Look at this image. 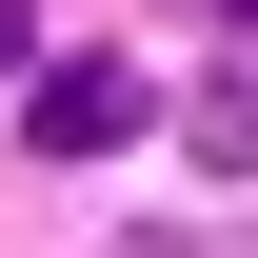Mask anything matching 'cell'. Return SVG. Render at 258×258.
<instances>
[{
    "mask_svg": "<svg viewBox=\"0 0 258 258\" xmlns=\"http://www.w3.org/2000/svg\"><path fill=\"white\" fill-rule=\"evenodd\" d=\"M139 119H159L139 60H20V139H40V159H119Z\"/></svg>",
    "mask_w": 258,
    "mask_h": 258,
    "instance_id": "1",
    "label": "cell"
},
{
    "mask_svg": "<svg viewBox=\"0 0 258 258\" xmlns=\"http://www.w3.org/2000/svg\"><path fill=\"white\" fill-rule=\"evenodd\" d=\"M20 60H40V20H20V0H0V80H20Z\"/></svg>",
    "mask_w": 258,
    "mask_h": 258,
    "instance_id": "2",
    "label": "cell"
},
{
    "mask_svg": "<svg viewBox=\"0 0 258 258\" xmlns=\"http://www.w3.org/2000/svg\"><path fill=\"white\" fill-rule=\"evenodd\" d=\"M238 20H258V0H238Z\"/></svg>",
    "mask_w": 258,
    "mask_h": 258,
    "instance_id": "3",
    "label": "cell"
}]
</instances>
